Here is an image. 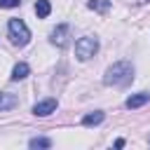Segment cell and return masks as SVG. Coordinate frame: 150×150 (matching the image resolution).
<instances>
[{"label": "cell", "mask_w": 150, "mask_h": 150, "mask_svg": "<svg viewBox=\"0 0 150 150\" xmlns=\"http://www.w3.org/2000/svg\"><path fill=\"white\" fill-rule=\"evenodd\" d=\"M96 52H98V42H96V38H91V35H84V38H80V40L75 42V56H77L80 61H89Z\"/></svg>", "instance_id": "3957f363"}, {"label": "cell", "mask_w": 150, "mask_h": 150, "mask_svg": "<svg viewBox=\"0 0 150 150\" xmlns=\"http://www.w3.org/2000/svg\"><path fill=\"white\" fill-rule=\"evenodd\" d=\"M131 80H134V66H131L129 61H117V63H112V66L105 70V75H103V82H105L108 87H127Z\"/></svg>", "instance_id": "6da1fadb"}, {"label": "cell", "mask_w": 150, "mask_h": 150, "mask_svg": "<svg viewBox=\"0 0 150 150\" xmlns=\"http://www.w3.org/2000/svg\"><path fill=\"white\" fill-rule=\"evenodd\" d=\"M103 120H105L103 110H94V112H89V115L82 117V127H96V124H101Z\"/></svg>", "instance_id": "ba28073f"}, {"label": "cell", "mask_w": 150, "mask_h": 150, "mask_svg": "<svg viewBox=\"0 0 150 150\" xmlns=\"http://www.w3.org/2000/svg\"><path fill=\"white\" fill-rule=\"evenodd\" d=\"M7 35H9L12 45H16V47L28 45V40H30V30L21 19H9L7 21Z\"/></svg>", "instance_id": "7a4b0ae2"}, {"label": "cell", "mask_w": 150, "mask_h": 150, "mask_svg": "<svg viewBox=\"0 0 150 150\" xmlns=\"http://www.w3.org/2000/svg\"><path fill=\"white\" fill-rule=\"evenodd\" d=\"M21 5V0H0V7H5V9H12V7H19Z\"/></svg>", "instance_id": "4fadbf2b"}, {"label": "cell", "mask_w": 150, "mask_h": 150, "mask_svg": "<svg viewBox=\"0 0 150 150\" xmlns=\"http://www.w3.org/2000/svg\"><path fill=\"white\" fill-rule=\"evenodd\" d=\"M68 30H70V26H68V23H61V26H56V28L52 30V45H56V47H63V45L68 42Z\"/></svg>", "instance_id": "5b68a950"}, {"label": "cell", "mask_w": 150, "mask_h": 150, "mask_svg": "<svg viewBox=\"0 0 150 150\" xmlns=\"http://www.w3.org/2000/svg\"><path fill=\"white\" fill-rule=\"evenodd\" d=\"M28 73H30V66H28L26 61H19V63L12 68V80H14V82L26 80V77H28Z\"/></svg>", "instance_id": "52a82bcc"}, {"label": "cell", "mask_w": 150, "mask_h": 150, "mask_svg": "<svg viewBox=\"0 0 150 150\" xmlns=\"http://www.w3.org/2000/svg\"><path fill=\"white\" fill-rule=\"evenodd\" d=\"M49 12H52L49 0H38V2H35V14H38L40 19H47V16H49Z\"/></svg>", "instance_id": "30bf717a"}, {"label": "cell", "mask_w": 150, "mask_h": 150, "mask_svg": "<svg viewBox=\"0 0 150 150\" xmlns=\"http://www.w3.org/2000/svg\"><path fill=\"white\" fill-rule=\"evenodd\" d=\"M16 103H19V98H16L14 94H9V91H0V112H2V110H12Z\"/></svg>", "instance_id": "9c48e42d"}, {"label": "cell", "mask_w": 150, "mask_h": 150, "mask_svg": "<svg viewBox=\"0 0 150 150\" xmlns=\"http://www.w3.org/2000/svg\"><path fill=\"white\" fill-rule=\"evenodd\" d=\"M28 145L30 148H52V141L49 138H30Z\"/></svg>", "instance_id": "7c38bea8"}, {"label": "cell", "mask_w": 150, "mask_h": 150, "mask_svg": "<svg viewBox=\"0 0 150 150\" xmlns=\"http://www.w3.org/2000/svg\"><path fill=\"white\" fill-rule=\"evenodd\" d=\"M87 7H89V9H96V12H101V14H105V12L110 9V0H89Z\"/></svg>", "instance_id": "8fae6325"}, {"label": "cell", "mask_w": 150, "mask_h": 150, "mask_svg": "<svg viewBox=\"0 0 150 150\" xmlns=\"http://www.w3.org/2000/svg\"><path fill=\"white\" fill-rule=\"evenodd\" d=\"M148 101H150V94L141 91V94H134V96H129V98L124 101V105H127L129 110H134V108H141V105H145Z\"/></svg>", "instance_id": "8992f818"}, {"label": "cell", "mask_w": 150, "mask_h": 150, "mask_svg": "<svg viewBox=\"0 0 150 150\" xmlns=\"http://www.w3.org/2000/svg\"><path fill=\"white\" fill-rule=\"evenodd\" d=\"M54 110H56V98H45V101L33 105V115H38V117H47Z\"/></svg>", "instance_id": "277c9868"}]
</instances>
